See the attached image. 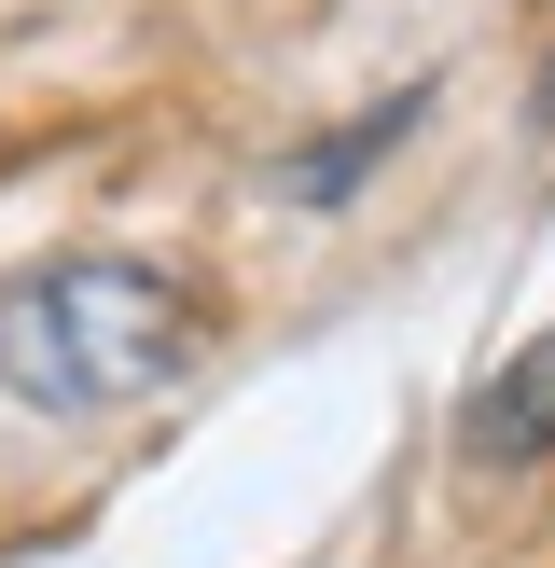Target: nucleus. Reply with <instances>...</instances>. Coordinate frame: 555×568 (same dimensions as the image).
I'll list each match as a JSON object with an SVG mask.
<instances>
[{
	"label": "nucleus",
	"mask_w": 555,
	"mask_h": 568,
	"mask_svg": "<svg viewBox=\"0 0 555 568\" xmlns=\"http://www.w3.org/2000/svg\"><path fill=\"white\" fill-rule=\"evenodd\" d=\"M194 347H209V305L167 264H125V250H70V264H42V277L0 292V388H14L28 416L153 403V388L194 375Z\"/></svg>",
	"instance_id": "1"
},
{
	"label": "nucleus",
	"mask_w": 555,
	"mask_h": 568,
	"mask_svg": "<svg viewBox=\"0 0 555 568\" xmlns=\"http://www.w3.org/2000/svg\"><path fill=\"white\" fill-rule=\"evenodd\" d=\"M458 458H472V471H542V458H555V333H527V347L472 388Z\"/></svg>",
	"instance_id": "2"
},
{
	"label": "nucleus",
	"mask_w": 555,
	"mask_h": 568,
	"mask_svg": "<svg viewBox=\"0 0 555 568\" xmlns=\"http://www.w3.org/2000/svg\"><path fill=\"white\" fill-rule=\"evenodd\" d=\"M416 111H431V98H416V83H403V98H375V111H361V125H333L320 153H292V166H278V194H292V209H347V181H361V166H375L389 139L416 125Z\"/></svg>",
	"instance_id": "3"
}]
</instances>
